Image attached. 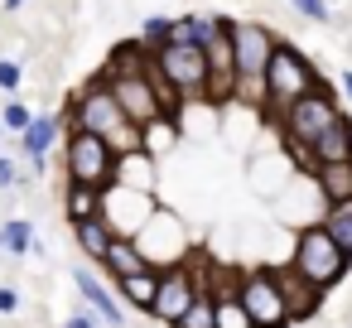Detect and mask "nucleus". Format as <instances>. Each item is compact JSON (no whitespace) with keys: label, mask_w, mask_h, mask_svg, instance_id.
<instances>
[{"label":"nucleus","mask_w":352,"mask_h":328,"mask_svg":"<svg viewBox=\"0 0 352 328\" xmlns=\"http://www.w3.org/2000/svg\"><path fill=\"white\" fill-rule=\"evenodd\" d=\"M68 131H87V135H102L116 155H140L145 150V131L126 116V107L116 102L111 83L107 78H92L73 102H68Z\"/></svg>","instance_id":"nucleus-1"},{"label":"nucleus","mask_w":352,"mask_h":328,"mask_svg":"<svg viewBox=\"0 0 352 328\" xmlns=\"http://www.w3.org/2000/svg\"><path fill=\"white\" fill-rule=\"evenodd\" d=\"M318 87H328V83L318 78L314 58H304L289 39H280V44H275V58H270V68H265L261 107H265L270 116H285L294 102H304V97H309V92H318Z\"/></svg>","instance_id":"nucleus-2"},{"label":"nucleus","mask_w":352,"mask_h":328,"mask_svg":"<svg viewBox=\"0 0 352 328\" xmlns=\"http://www.w3.org/2000/svg\"><path fill=\"white\" fill-rule=\"evenodd\" d=\"M289 270H294V275H304L309 285H318V289L328 294L333 285H342V280H347L352 256L338 246V237H333L323 222H314V227L294 232V246H289Z\"/></svg>","instance_id":"nucleus-3"},{"label":"nucleus","mask_w":352,"mask_h":328,"mask_svg":"<svg viewBox=\"0 0 352 328\" xmlns=\"http://www.w3.org/2000/svg\"><path fill=\"white\" fill-rule=\"evenodd\" d=\"M121 164H126V155H116L102 135H87V131H68L63 135V179L68 184L111 193L121 184Z\"/></svg>","instance_id":"nucleus-4"},{"label":"nucleus","mask_w":352,"mask_h":328,"mask_svg":"<svg viewBox=\"0 0 352 328\" xmlns=\"http://www.w3.org/2000/svg\"><path fill=\"white\" fill-rule=\"evenodd\" d=\"M347 111L338 107V97H333V87H318V92H309L304 102H294L285 116H275V126H280V135H285V145H289V155L294 160H304L309 164V150L342 121Z\"/></svg>","instance_id":"nucleus-5"},{"label":"nucleus","mask_w":352,"mask_h":328,"mask_svg":"<svg viewBox=\"0 0 352 328\" xmlns=\"http://www.w3.org/2000/svg\"><path fill=\"white\" fill-rule=\"evenodd\" d=\"M275 44H280V34H270L265 25L236 20L232 49H236V97H241V102H256V107H261L265 68H270V58H275Z\"/></svg>","instance_id":"nucleus-6"},{"label":"nucleus","mask_w":352,"mask_h":328,"mask_svg":"<svg viewBox=\"0 0 352 328\" xmlns=\"http://www.w3.org/2000/svg\"><path fill=\"white\" fill-rule=\"evenodd\" d=\"M155 68H160V78L169 83V92L179 102H212V63H208V49L169 44V49L155 54Z\"/></svg>","instance_id":"nucleus-7"},{"label":"nucleus","mask_w":352,"mask_h":328,"mask_svg":"<svg viewBox=\"0 0 352 328\" xmlns=\"http://www.w3.org/2000/svg\"><path fill=\"white\" fill-rule=\"evenodd\" d=\"M236 294H241L256 328H294L289 323V299H285V285H280V265L236 270Z\"/></svg>","instance_id":"nucleus-8"},{"label":"nucleus","mask_w":352,"mask_h":328,"mask_svg":"<svg viewBox=\"0 0 352 328\" xmlns=\"http://www.w3.org/2000/svg\"><path fill=\"white\" fill-rule=\"evenodd\" d=\"M203 285H208V270H203L198 261L164 265V270H160V294H155V309H150V318H160L164 328H179V323L188 318L193 299L203 294Z\"/></svg>","instance_id":"nucleus-9"},{"label":"nucleus","mask_w":352,"mask_h":328,"mask_svg":"<svg viewBox=\"0 0 352 328\" xmlns=\"http://www.w3.org/2000/svg\"><path fill=\"white\" fill-rule=\"evenodd\" d=\"M73 289L82 294V304L102 318V323H111V328H121L126 323V309H121V294H111L92 270H73Z\"/></svg>","instance_id":"nucleus-10"},{"label":"nucleus","mask_w":352,"mask_h":328,"mask_svg":"<svg viewBox=\"0 0 352 328\" xmlns=\"http://www.w3.org/2000/svg\"><path fill=\"white\" fill-rule=\"evenodd\" d=\"M280 285H285L289 323H294V328H304L309 318H318V309H323V289H318V285H309V280H304V275H294L289 265H280Z\"/></svg>","instance_id":"nucleus-11"},{"label":"nucleus","mask_w":352,"mask_h":328,"mask_svg":"<svg viewBox=\"0 0 352 328\" xmlns=\"http://www.w3.org/2000/svg\"><path fill=\"white\" fill-rule=\"evenodd\" d=\"M58 135H68V121H58V116H39V121L20 135V155H25V164L49 160L54 145H58Z\"/></svg>","instance_id":"nucleus-12"},{"label":"nucleus","mask_w":352,"mask_h":328,"mask_svg":"<svg viewBox=\"0 0 352 328\" xmlns=\"http://www.w3.org/2000/svg\"><path fill=\"white\" fill-rule=\"evenodd\" d=\"M73 241H78V251L87 256V261H107L111 256V246H116V227L107 222V217H87V222H73Z\"/></svg>","instance_id":"nucleus-13"},{"label":"nucleus","mask_w":352,"mask_h":328,"mask_svg":"<svg viewBox=\"0 0 352 328\" xmlns=\"http://www.w3.org/2000/svg\"><path fill=\"white\" fill-rule=\"evenodd\" d=\"M102 265H107V275H111V280H131V275L155 270V265H150V256L140 251V241H135V237H116V246H111V256H107Z\"/></svg>","instance_id":"nucleus-14"},{"label":"nucleus","mask_w":352,"mask_h":328,"mask_svg":"<svg viewBox=\"0 0 352 328\" xmlns=\"http://www.w3.org/2000/svg\"><path fill=\"white\" fill-rule=\"evenodd\" d=\"M342 160H352V116H342V121L309 150V169H318V164H342Z\"/></svg>","instance_id":"nucleus-15"},{"label":"nucleus","mask_w":352,"mask_h":328,"mask_svg":"<svg viewBox=\"0 0 352 328\" xmlns=\"http://www.w3.org/2000/svg\"><path fill=\"white\" fill-rule=\"evenodd\" d=\"M314 184H318V193H323L328 208H333V203H352V160H342V164H318V169H314Z\"/></svg>","instance_id":"nucleus-16"},{"label":"nucleus","mask_w":352,"mask_h":328,"mask_svg":"<svg viewBox=\"0 0 352 328\" xmlns=\"http://www.w3.org/2000/svg\"><path fill=\"white\" fill-rule=\"evenodd\" d=\"M212 294H217V328H256L251 314H246V304H241V294H236V275L227 285L217 280Z\"/></svg>","instance_id":"nucleus-17"},{"label":"nucleus","mask_w":352,"mask_h":328,"mask_svg":"<svg viewBox=\"0 0 352 328\" xmlns=\"http://www.w3.org/2000/svg\"><path fill=\"white\" fill-rule=\"evenodd\" d=\"M102 198H107V193H97V188L68 184V188H63V212H68V222H87V217H102Z\"/></svg>","instance_id":"nucleus-18"},{"label":"nucleus","mask_w":352,"mask_h":328,"mask_svg":"<svg viewBox=\"0 0 352 328\" xmlns=\"http://www.w3.org/2000/svg\"><path fill=\"white\" fill-rule=\"evenodd\" d=\"M116 289H121V299L131 304V309H155V294H160V270H145V275H131V280H116Z\"/></svg>","instance_id":"nucleus-19"},{"label":"nucleus","mask_w":352,"mask_h":328,"mask_svg":"<svg viewBox=\"0 0 352 328\" xmlns=\"http://www.w3.org/2000/svg\"><path fill=\"white\" fill-rule=\"evenodd\" d=\"M0 232H6V251L10 256H39L44 246H39V237H34V222L30 217H10V222H0Z\"/></svg>","instance_id":"nucleus-20"},{"label":"nucleus","mask_w":352,"mask_h":328,"mask_svg":"<svg viewBox=\"0 0 352 328\" xmlns=\"http://www.w3.org/2000/svg\"><path fill=\"white\" fill-rule=\"evenodd\" d=\"M140 44H145L150 54L169 49V44H174V15H150V20L140 25Z\"/></svg>","instance_id":"nucleus-21"},{"label":"nucleus","mask_w":352,"mask_h":328,"mask_svg":"<svg viewBox=\"0 0 352 328\" xmlns=\"http://www.w3.org/2000/svg\"><path fill=\"white\" fill-rule=\"evenodd\" d=\"M323 227L338 237V246L352 256V203H333V208H323Z\"/></svg>","instance_id":"nucleus-22"},{"label":"nucleus","mask_w":352,"mask_h":328,"mask_svg":"<svg viewBox=\"0 0 352 328\" xmlns=\"http://www.w3.org/2000/svg\"><path fill=\"white\" fill-rule=\"evenodd\" d=\"M179 328H217V294H212V285H203V294L193 299V309H188V318Z\"/></svg>","instance_id":"nucleus-23"},{"label":"nucleus","mask_w":352,"mask_h":328,"mask_svg":"<svg viewBox=\"0 0 352 328\" xmlns=\"http://www.w3.org/2000/svg\"><path fill=\"white\" fill-rule=\"evenodd\" d=\"M34 121H39V111H30V107H25L20 97H10L6 107H0V126H6V131H10L15 140H20V135H25V131H30Z\"/></svg>","instance_id":"nucleus-24"},{"label":"nucleus","mask_w":352,"mask_h":328,"mask_svg":"<svg viewBox=\"0 0 352 328\" xmlns=\"http://www.w3.org/2000/svg\"><path fill=\"white\" fill-rule=\"evenodd\" d=\"M289 6H294V15H304V20H314V25H328V20H333L328 0H289Z\"/></svg>","instance_id":"nucleus-25"},{"label":"nucleus","mask_w":352,"mask_h":328,"mask_svg":"<svg viewBox=\"0 0 352 328\" xmlns=\"http://www.w3.org/2000/svg\"><path fill=\"white\" fill-rule=\"evenodd\" d=\"M20 83H25V68L15 63V58H0V92H20Z\"/></svg>","instance_id":"nucleus-26"},{"label":"nucleus","mask_w":352,"mask_h":328,"mask_svg":"<svg viewBox=\"0 0 352 328\" xmlns=\"http://www.w3.org/2000/svg\"><path fill=\"white\" fill-rule=\"evenodd\" d=\"M97 323H102V318H97V314H92V309H87V304H82V309H73V314H68V328H97Z\"/></svg>","instance_id":"nucleus-27"},{"label":"nucleus","mask_w":352,"mask_h":328,"mask_svg":"<svg viewBox=\"0 0 352 328\" xmlns=\"http://www.w3.org/2000/svg\"><path fill=\"white\" fill-rule=\"evenodd\" d=\"M20 179V169H15V160H6V155H0V188H10Z\"/></svg>","instance_id":"nucleus-28"},{"label":"nucleus","mask_w":352,"mask_h":328,"mask_svg":"<svg viewBox=\"0 0 352 328\" xmlns=\"http://www.w3.org/2000/svg\"><path fill=\"white\" fill-rule=\"evenodd\" d=\"M15 309H20V294L10 285H0V314H15Z\"/></svg>","instance_id":"nucleus-29"},{"label":"nucleus","mask_w":352,"mask_h":328,"mask_svg":"<svg viewBox=\"0 0 352 328\" xmlns=\"http://www.w3.org/2000/svg\"><path fill=\"white\" fill-rule=\"evenodd\" d=\"M0 6H6V10H25V6H30V0H0Z\"/></svg>","instance_id":"nucleus-30"},{"label":"nucleus","mask_w":352,"mask_h":328,"mask_svg":"<svg viewBox=\"0 0 352 328\" xmlns=\"http://www.w3.org/2000/svg\"><path fill=\"white\" fill-rule=\"evenodd\" d=\"M342 92H347V102H352V68L342 73Z\"/></svg>","instance_id":"nucleus-31"},{"label":"nucleus","mask_w":352,"mask_h":328,"mask_svg":"<svg viewBox=\"0 0 352 328\" xmlns=\"http://www.w3.org/2000/svg\"><path fill=\"white\" fill-rule=\"evenodd\" d=\"M0 256H10V251H6V232H0Z\"/></svg>","instance_id":"nucleus-32"},{"label":"nucleus","mask_w":352,"mask_h":328,"mask_svg":"<svg viewBox=\"0 0 352 328\" xmlns=\"http://www.w3.org/2000/svg\"><path fill=\"white\" fill-rule=\"evenodd\" d=\"M6 135H10V131H6V126H0V140H6Z\"/></svg>","instance_id":"nucleus-33"}]
</instances>
